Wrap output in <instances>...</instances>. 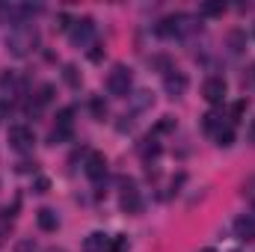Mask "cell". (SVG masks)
Listing matches in <instances>:
<instances>
[{
  "label": "cell",
  "mask_w": 255,
  "mask_h": 252,
  "mask_svg": "<svg viewBox=\"0 0 255 252\" xmlns=\"http://www.w3.org/2000/svg\"><path fill=\"white\" fill-rule=\"evenodd\" d=\"M36 45H39V33L30 24H18L6 33V48L15 57H27L30 51H36Z\"/></svg>",
  "instance_id": "obj_1"
},
{
  "label": "cell",
  "mask_w": 255,
  "mask_h": 252,
  "mask_svg": "<svg viewBox=\"0 0 255 252\" xmlns=\"http://www.w3.org/2000/svg\"><path fill=\"white\" fill-rule=\"evenodd\" d=\"M39 6H24V3H12V0H0V24H27L30 15H36Z\"/></svg>",
  "instance_id": "obj_2"
},
{
  "label": "cell",
  "mask_w": 255,
  "mask_h": 252,
  "mask_svg": "<svg viewBox=\"0 0 255 252\" xmlns=\"http://www.w3.org/2000/svg\"><path fill=\"white\" fill-rule=\"evenodd\" d=\"M196 30V24H193L190 15H184V12H178V15H169V18H163L160 24H157V36H187Z\"/></svg>",
  "instance_id": "obj_3"
},
{
  "label": "cell",
  "mask_w": 255,
  "mask_h": 252,
  "mask_svg": "<svg viewBox=\"0 0 255 252\" xmlns=\"http://www.w3.org/2000/svg\"><path fill=\"white\" fill-rule=\"evenodd\" d=\"M130 83H133V77H130V68H128V65H116V68L107 74V92L116 95V98L130 95Z\"/></svg>",
  "instance_id": "obj_4"
},
{
  "label": "cell",
  "mask_w": 255,
  "mask_h": 252,
  "mask_svg": "<svg viewBox=\"0 0 255 252\" xmlns=\"http://www.w3.org/2000/svg\"><path fill=\"white\" fill-rule=\"evenodd\" d=\"M68 39L74 48H89L95 42V21L92 18H80L68 27Z\"/></svg>",
  "instance_id": "obj_5"
},
{
  "label": "cell",
  "mask_w": 255,
  "mask_h": 252,
  "mask_svg": "<svg viewBox=\"0 0 255 252\" xmlns=\"http://www.w3.org/2000/svg\"><path fill=\"white\" fill-rule=\"evenodd\" d=\"M33 142H36L33 127H27V125H12L9 127V145H12L15 151H30Z\"/></svg>",
  "instance_id": "obj_6"
},
{
  "label": "cell",
  "mask_w": 255,
  "mask_h": 252,
  "mask_svg": "<svg viewBox=\"0 0 255 252\" xmlns=\"http://www.w3.org/2000/svg\"><path fill=\"white\" fill-rule=\"evenodd\" d=\"M226 92H229V86H226L223 77H208L205 86H202V95H205L208 104H223L226 101Z\"/></svg>",
  "instance_id": "obj_7"
},
{
  "label": "cell",
  "mask_w": 255,
  "mask_h": 252,
  "mask_svg": "<svg viewBox=\"0 0 255 252\" xmlns=\"http://www.w3.org/2000/svg\"><path fill=\"white\" fill-rule=\"evenodd\" d=\"M163 89L172 95V98H178V95H184L187 92V74L184 71H166V77H163Z\"/></svg>",
  "instance_id": "obj_8"
},
{
  "label": "cell",
  "mask_w": 255,
  "mask_h": 252,
  "mask_svg": "<svg viewBox=\"0 0 255 252\" xmlns=\"http://www.w3.org/2000/svg\"><path fill=\"white\" fill-rule=\"evenodd\" d=\"M86 175L92 181H101L107 175V157L101 151H89V157H86Z\"/></svg>",
  "instance_id": "obj_9"
},
{
  "label": "cell",
  "mask_w": 255,
  "mask_h": 252,
  "mask_svg": "<svg viewBox=\"0 0 255 252\" xmlns=\"http://www.w3.org/2000/svg\"><path fill=\"white\" fill-rule=\"evenodd\" d=\"M122 208L128 214H136L142 208V199H139V190L133 181H122Z\"/></svg>",
  "instance_id": "obj_10"
},
{
  "label": "cell",
  "mask_w": 255,
  "mask_h": 252,
  "mask_svg": "<svg viewBox=\"0 0 255 252\" xmlns=\"http://www.w3.org/2000/svg\"><path fill=\"white\" fill-rule=\"evenodd\" d=\"M110 247H113V238H110V235L92 232V235L86 238V244H83V252H110Z\"/></svg>",
  "instance_id": "obj_11"
},
{
  "label": "cell",
  "mask_w": 255,
  "mask_h": 252,
  "mask_svg": "<svg viewBox=\"0 0 255 252\" xmlns=\"http://www.w3.org/2000/svg\"><path fill=\"white\" fill-rule=\"evenodd\" d=\"M36 223H39V229H42V232H57L60 217H57V211H54V208H39Z\"/></svg>",
  "instance_id": "obj_12"
},
{
  "label": "cell",
  "mask_w": 255,
  "mask_h": 252,
  "mask_svg": "<svg viewBox=\"0 0 255 252\" xmlns=\"http://www.w3.org/2000/svg\"><path fill=\"white\" fill-rule=\"evenodd\" d=\"M235 229H238V238H244V241H253V238H255V217H253V214L241 217V220L235 223Z\"/></svg>",
  "instance_id": "obj_13"
},
{
  "label": "cell",
  "mask_w": 255,
  "mask_h": 252,
  "mask_svg": "<svg viewBox=\"0 0 255 252\" xmlns=\"http://www.w3.org/2000/svg\"><path fill=\"white\" fill-rule=\"evenodd\" d=\"M223 125H226V116H223V113H217V110H211V113L205 116V130H208L211 136H214V133H217V130H220Z\"/></svg>",
  "instance_id": "obj_14"
},
{
  "label": "cell",
  "mask_w": 255,
  "mask_h": 252,
  "mask_svg": "<svg viewBox=\"0 0 255 252\" xmlns=\"http://www.w3.org/2000/svg\"><path fill=\"white\" fill-rule=\"evenodd\" d=\"M214 139H217V145H232L235 142V127H232V122H226V125L220 127L214 133Z\"/></svg>",
  "instance_id": "obj_15"
},
{
  "label": "cell",
  "mask_w": 255,
  "mask_h": 252,
  "mask_svg": "<svg viewBox=\"0 0 255 252\" xmlns=\"http://www.w3.org/2000/svg\"><path fill=\"white\" fill-rule=\"evenodd\" d=\"M18 86H21V80H18L12 71H6V74L0 77V89H3V92L9 89V95H15V92H18Z\"/></svg>",
  "instance_id": "obj_16"
},
{
  "label": "cell",
  "mask_w": 255,
  "mask_h": 252,
  "mask_svg": "<svg viewBox=\"0 0 255 252\" xmlns=\"http://www.w3.org/2000/svg\"><path fill=\"white\" fill-rule=\"evenodd\" d=\"M202 15H208V18H214V15H223L226 12V6L223 3H202V9H199Z\"/></svg>",
  "instance_id": "obj_17"
},
{
  "label": "cell",
  "mask_w": 255,
  "mask_h": 252,
  "mask_svg": "<svg viewBox=\"0 0 255 252\" xmlns=\"http://www.w3.org/2000/svg\"><path fill=\"white\" fill-rule=\"evenodd\" d=\"M229 45H232V54H241L244 51V36L241 33H232L229 36Z\"/></svg>",
  "instance_id": "obj_18"
},
{
  "label": "cell",
  "mask_w": 255,
  "mask_h": 252,
  "mask_svg": "<svg viewBox=\"0 0 255 252\" xmlns=\"http://www.w3.org/2000/svg\"><path fill=\"white\" fill-rule=\"evenodd\" d=\"M148 104H151V95H148V92H136L133 107H136V110H142V107H148Z\"/></svg>",
  "instance_id": "obj_19"
},
{
  "label": "cell",
  "mask_w": 255,
  "mask_h": 252,
  "mask_svg": "<svg viewBox=\"0 0 255 252\" xmlns=\"http://www.w3.org/2000/svg\"><path fill=\"white\" fill-rule=\"evenodd\" d=\"M157 151H160V145H157V142L148 136V139H145V145H142V157H148V154H157Z\"/></svg>",
  "instance_id": "obj_20"
},
{
  "label": "cell",
  "mask_w": 255,
  "mask_h": 252,
  "mask_svg": "<svg viewBox=\"0 0 255 252\" xmlns=\"http://www.w3.org/2000/svg\"><path fill=\"white\" fill-rule=\"evenodd\" d=\"M244 196H247V199H250V202L255 205V175L250 178V181H247V184H244Z\"/></svg>",
  "instance_id": "obj_21"
},
{
  "label": "cell",
  "mask_w": 255,
  "mask_h": 252,
  "mask_svg": "<svg viewBox=\"0 0 255 252\" xmlns=\"http://www.w3.org/2000/svg\"><path fill=\"white\" fill-rule=\"evenodd\" d=\"M244 110H247V101H238V104L232 107V122H238V119L244 116Z\"/></svg>",
  "instance_id": "obj_22"
},
{
  "label": "cell",
  "mask_w": 255,
  "mask_h": 252,
  "mask_svg": "<svg viewBox=\"0 0 255 252\" xmlns=\"http://www.w3.org/2000/svg\"><path fill=\"white\" fill-rule=\"evenodd\" d=\"M33 187H36V193H48V187H51V181H48V178H45V175H39V178H36V184H33Z\"/></svg>",
  "instance_id": "obj_23"
},
{
  "label": "cell",
  "mask_w": 255,
  "mask_h": 252,
  "mask_svg": "<svg viewBox=\"0 0 255 252\" xmlns=\"http://www.w3.org/2000/svg\"><path fill=\"white\" fill-rule=\"evenodd\" d=\"M92 110H95V116H101V119H104V113H107V107H104V104H101L98 98L92 101Z\"/></svg>",
  "instance_id": "obj_24"
},
{
  "label": "cell",
  "mask_w": 255,
  "mask_h": 252,
  "mask_svg": "<svg viewBox=\"0 0 255 252\" xmlns=\"http://www.w3.org/2000/svg\"><path fill=\"white\" fill-rule=\"evenodd\" d=\"M65 80H68V83H77V74H74V65H65Z\"/></svg>",
  "instance_id": "obj_25"
},
{
  "label": "cell",
  "mask_w": 255,
  "mask_h": 252,
  "mask_svg": "<svg viewBox=\"0 0 255 252\" xmlns=\"http://www.w3.org/2000/svg\"><path fill=\"white\" fill-rule=\"evenodd\" d=\"M247 136H250V142L255 145V119L250 122V130H247Z\"/></svg>",
  "instance_id": "obj_26"
},
{
  "label": "cell",
  "mask_w": 255,
  "mask_h": 252,
  "mask_svg": "<svg viewBox=\"0 0 255 252\" xmlns=\"http://www.w3.org/2000/svg\"><path fill=\"white\" fill-rule=\"evenodd\" d=\"M202 252H214V250H202Z\"/></svg>",
  "instance_id": "obj_27"
}]
</instances>
